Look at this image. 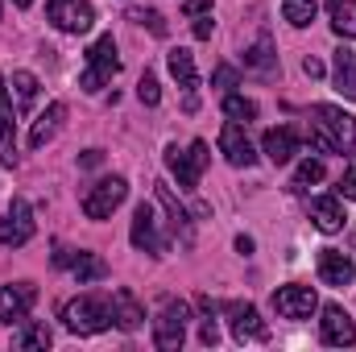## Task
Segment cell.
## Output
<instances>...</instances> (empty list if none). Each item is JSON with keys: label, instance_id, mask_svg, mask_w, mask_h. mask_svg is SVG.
Returning a JSON list of instances; mask_svg holds the SVG:
<instances>
[{"label": "cell", "instance_id": "1", "mask_svg": "<svg viewBox=\"0 0 356 352\" xmlns=\"http://www.w3.org/2000/svg\"><path fill=\"white\" fill-rule=\"evenodd\" d=\"M307 137H311V150L319 154H348L356 145V116L336 104H315Z\"/></svg>", "mask_w": 356, "mask_h": 352}, {"label": "cell", "instance_id": "2", "mask_svg": "<svg viewBox=\"0 0 356 352\" xmlns=\"http://www.w3.org/2000/svg\"><path fill=\"white\" fill-rule=\"evenodd\" d=\"M63 323L75 336H95V332H104L112 323V303L99 298V294H79V298H71L63 307Z\"/></svg>", "mask_w": 356, "mask_h": 352}, {"label": "cell", "instance_id": "3", "mask_svg": "<svg viewBox=\"0 0 356 352\" xmlns=\"http://www.w3.org/2000/svg\"><path fill=\"white\" fill-rule=\"evenodd\" d=\"M116 71H120L116 42H112V33H104V38H95V42H91V50H88V71L79 75V88L95 95V91L104 88V83H108Z\"/></svg>", "mask_w": 356, "mask_h": 352}, {"label": "cell", "instance_id": "4", "mask_svg": "<svg viewBox=\"0 0 356 352\" xmlns=\"http://www.w3.org/2000/svg\"><path fill=\"white\" fill-rule=\"evenodd\" d=\"M186 340V303L178 298H162L158 303V319H154V344L162 352H175L178 344Z\"/></svg>", "mask_w": 356, "mask_h": 352}, {"label": "cell", "instance_id": "5", "mask_svg": "<svg viewBox=\"0 0 356 352\" xmlns=\"http://www.w3.org/2000/svg\"><path fill=\"white\" fill-rule=\"evenodd\" d=\"M207 158H211V154H207V141H191L186 150H178V145L166 150V166H170V175L178 178L182 191H195V186H199V175H203Z\"/></svg>", "mask_w": 356, "mask_h": 352}, {"label": "cell", "instance_id": "6", "mask_svg": "<svg viewBox=\"0 0 356 352\" xmlns=\"http://www.w3.org/2000/svg\"><path fill=\"white\" fill-rule=\"evenodd\" d=\"M124 195H129V182H124L120 175L99 178L88 195H83V211H88V220H108V216L124 203Z\"/></svg>", "mask_w": 356, "mask_h": 352}, {"label": "cell", "instance_id": "7", "mask_svg": "<svg viewBox=\"0 0 356 352\" xmlns=\"http://www.w3.org/2000/svg\"><path fill=\"white\" fill-rule=\"evenodd\" d=\"M46 17L63 29V33H88L95 25V8L88 0H50L46 4Z\"/></svg>", "mask_w": 356, "mask_h": 352}, {"label": "cell", "instance_id": "8", "mask_svg": "<svg viewBox=\"0 0 356 352\" xmlns=\"http://www.w3.org/2000/svg\"><path fill=\"white\" fill-rule=\"evenodd\" d=\"M273 311L282 319H311L319 311V298L311 286H277L273 290Z\"/></svg>", "mask_w": 356, "mask_h": 352}, {"label": "cell", "instance_id": "9", "mask_svg": "<svg viewBox=\"0 0 356 352\" xmlns=\"http://www.w3.org/2000/svg\"><path fill=\"white\" fill-rule=\"evenodd\" d=\"M29 237H33V211H29V203H25V199H13V203H8V211L0 216V245L21 249Z\"/></svg>", "mask_w": 356, "mask_h": 352}, {"label": "cell", "instance_id": "10", "mask_svg": "<svg viewBox=\"0 0 356 352\" xmlns=\"http://www.w3.org/2000/svg\"><path fill=\"white\" fill-rule=\"evenodd\" d=\"M129 241L141 249V253H154V257H162L166 253V237L158 232V216H154V207H137L133 211V228H129Z\"/></svg>", "mask_w": 356, "mask_h": 352}, {"label": "cell", "instance_id": "11", "mask_svg": "<svg viewBox=\"0 0 356 352\" xmlns=\"http://www.w3.org/2000/svg\"><path fill=\"white\" fill-rule=\"evenodd\" d=\"M319 336H323V344H332V349H348V344H356L353 315H348L344 307L327 303V307H323V319H319Z\"/></svg>", "mask_w": 356, "mask_h": 352}, {"label": "cell", "instance_id": "12", "mask_svg": "<svg viewBox=\"0 0 356 352\" xmlns=\"http://www.w3.org/2000/svg\"><path fill=\"white\" fill-rule=\"evenodd\" d=\"M33 298H38V290H33V282H17V286H0V323H21V319H29V307H33Z\"/></svg>", "mask_w": 356, "mask_h": 352}, {"label": "cell", "instance_id": "13", "mask_svg": "<svg viewBox=\"0 0 356 352\" xmlns=\"http://www.w3.org/2000/svg\"><path fill=\"white\" fill-rule=\"evenodd\" d=\"M220 154H224L232 166H253V162H257V150H253L245 125H236V120H228V125L220 129Z\"/></svg>", "mask_w": 356, "mask_h": 352}, {"label": "cell", "instance_id": "14", "mask_svg": "<svg viewBox=\"0 0 356 352\" xmlns=\"http://www.w3.org/2000/svg\"><path fill=\"white\" fill-rule=\"evenodd\" d=\"M17 108H13V95L0 79V162L4 166H17Z\"/></svg>", "mask_w": 356, "mask_h": 352}, {"label": "cell", "instance_id": "15", "mask_svg": "<svg viewBox=\"0 0 356 352\" xmlns=\"http://www.w3.org/2000/svg\"><path fill=\"white\" fill-rule=\"evenodd\" d=\"M154 199L162 203V211H166V220H170V232L182 237V245H191V241H195V228H191V216L182 211V203L175 199V191H170L166 182H154Z\"/></svg>", "mask_w": 356, "mask_h": 352}, {"label": "cell", "instance_id": "16", "mask_svg": "<svg viewBox=\"0 0 356 352\" xmlns=\"http://www.w3.org/2000/svg\"><path fill=\"white\" fill-rule=\"evenodd\" d=\"M261 154H266L273 166H290L294 162V154H298V133L294 129H269L266 137H261Z\"/></svg>", "mask_w": 356, "mask_h": 352}, {"label": "cell", "instance_id": "17", "mask_svg": "<svg viewBox=\"0 0 356 352\" xmlns=\"http://www.w3.org/2000/svg\"><path fill=\"white\" fill-rule=\"evenodd\" d=\"M228 315H232V336L241 344L245 340H269V328L261 323V315H257L253 303H236V307H228Z\"/></svg>", "mask_w": 356, "mask_h": 352}, {"label": "cell", "instance_id": "18", "mask_svg": "<svg viewBox=\"0 0 356 352\" xmlns=\"http://www.w3.org/2000/svg\"><path fill=\"white\" fill-rule=\"evenodd\" d=\"M319 278L327 286H353V278H356L353 257L340 253V249H319Z\"/></svg>", "mask_w": 356, "mask_h": 352}, {"label": "cell", "instance_id": "19", "mask_svg": "<svg viewBox=\"0 0 356 352\" xmlns=\"http://www.w3.org/2000/svg\"><path fill=\"white\" fill-rule=\"evenodd\" d=\"M112 323H116L120 332H137V328L145 323V307L137 303L133 290H116V294H112Z\"/></svg>", "mask_w": 356, "mask_h": 352}, {"label": "cell", "instance_id": "20", "mask_svg": "<svg viewBox=\"0 0 356 352\" xmlns=\"http://www.w3.org/2000/svg\"><path fill=\"white\" fill-rule=\"evenodd\" d=\"M63 120H67V104H63V99H54V104L33 120V129H29V145H33V150H42L46 141H54V133L63 129Z\"/></svg>", "mask_w": 356, "mask_h": 352}, {"label": "cell", "instance_id": "21", "mask_svg": "<svg viewBox=\"0 0 356 352\" xmlns=\"http://www.w3.org/2000/svg\"><path fill=\"white\" fill-rule=\"evenodd\" d=\"M332 83L344 99H356V54L344 50V46L332 54Z\"/></svg>", "mask_w": 356, "mask_h": 352}, {"label": "cell", "instance_id": "22", "mask_svg": "<svg viewBox=\"0 0 356 352\" xmlns=\"http://www.w3.org/2000/svg\"><path fill=\"white\" fill-rule=\"evenodd\" d=\"M311 220H315L319 232H340V228H344V207H340V199H336V195L311 199Z\"/></svg>", "mask_w": 356, "mask_h": 352}, {"label": "cell", "instance_id": "23", "mask_svg": "<svg viewBox=\"0 0 356 352\" xmlns=\"http://www.w3.org/2000/svg\"><path fill=\"white\" fill-rule=\"evenodd\" d=\"M67 269H71V278H75L79 286H88V282H104V278H108V262H104L99 253H88V249H79Z\"/></svg>", "mask_w": 356, "mask_h": 352}, {"label": "cell", "instance_id": "24", "mask_svg": "<svg viewBox=\"0 0 356 352\" xmlns=\"http://www.w3.org/2000/svg\"><path fill=\"white\" fill-rule=\"evenodd\" d=\"M166 63H170V75L178 79V88H186V95L199 88V75H195V58H191V50L178 46V50L166 54Z\"/></svg>", "mask_w": 356, "mask_h": 352}, {"label": "cell", "instance_id": "25", "mask_svg": "<svg viewBox=\"0 0 356 352\" xmlns=\"http://www.w3.org/2000/svg\"><path fill=\"white\" fill-rule=\"evenodd\" d=\"M50 328L46 323H29V319H21V332H17V349L25 352H38V349H50Z\"/></svg>", "mask_w": 356, "mask_h": 352}, {"label": "cell", "instance_id": "26", "mask_svg": "<svg viewBox=\"0 0 356 352\" xmlns=\"http://www.w3.org/2000/svg\"><path fill=\"white\" fill-rule=\"evenodd\" d=\"M13 95H17V112H29L38 104V75L13 71Z\"/></svg>", "mask_w": 356, "mask_h": 352}, {"label": "cell", "instance_id": "27", "mask_svg": "<svg viewBox=\"0 0 356 352\" xmlns=\"http://www.w3.org/2000/svg\"><path fill=\"white\" fill-rule=\"evenodd\" d=\"M332 29L340 38H356V0H332Z\"/></svg>", "mask_w": 356, "mask_h": 352}, {"label": "cell", "instance_id": "28", "mask_svg": "<svg viewBox=\"0 0 356 352\" xmlns=\"http://www.w3.org/2000/svg\"><path fill=\"white\" fill-rule=\"evenodd\" d=\"M315 13H319L315 0H282V17H286L294 29H307V25L315 21Z\"/></svg>", "mask_w": 356, "mask_h": 352}, {"label": "cell", "instance_id": "29", "mask_svg": "<svg viewBox=\"0 0 356 352\" xmlns=\"http://www.w3.org/2000/svg\"><path fill=\"white\" fill-rule=\"evenodd\" d=\"M224 116L236 120V125H249V120L257 116V104L245 99V95H236V91H228V95H224Z\"/></svg>", "mask_w": 356, "mask_h": 352}, {"label": "cell", "instance_id": "30", "mask_svg": "<svg viewBox=\"0 0 356 352\" xmlns=\"http://www.w3.org/2000/svg\"><path fill=\"white\" fill-rule=\"evenodd\" d=\"M129 17H133L137 25H145V29H149L154 38H166V33H170V25H166V17H162L158 8H133Z\"/></svg>", "mask_w": 356, "mask_h": 352}, {"label": "cell", "instance_id": "31", "mask_svg": "<svg viewBox=\"0 0 356 352\" xmlns=\"http://www.w3.org/2000/svg\"><path fill=\"white\" fill-rule=\"evenodd\" d=\"M245 63H249L253 71H261V75L273 71V46H269V38H261L253 50H245Z\"/></svg>", "mask_w": 356, "mask_h": 352}, {"label": "cell", "instance_id": "32", "mask_svg": "<svg viewBox=\"0 0 356 352\" xmlns=\"http://www.w3.org/2000/svg\"><path fill=\"white\" fill-rule=\"evenodd\" d=\"M323 175H327V170H323L319 158H302L298 170H294V182H298V186H311V182H323Z\"/></svg>", "mask_w": 356, "mask_h": 352}, {"label": "cell", "instance_id": "33", "mask_svg": "<svg viewBox=\"0 0 356 352\" xmlns=\"http://www.w3.org/2000/svg\"><path fill=\"white\" fill-rule=\"evenodd\" d=\"M211 88H220L224 95L232 88H241V75H236V67H228V63H220L216 71H211Z\"/></svg>", "mask_w": 356, "mask_h": 352}, {"label": "cell", "instance_id": "34", "mask_svg": "<svg viewBox=\"0 0 356 352\" xmlns=\"http://www.w3.org/2000/svg\"><path fill=\"white\" fill-rule=\"evenodd\" d=\"M137 99H141L145 108H154V104L162 99V88H158V79H154L149 71H145V75H141V83H137Z\"/></svg>", "mask_w": 356, "mask_h": 352}, {"label": "cell", "instance_id": "35", "mask_svg": "<svg viewBox=\"0 0 356 352\" xmlns=\"http://www.w3.org/2000/svg\"><path fill=\"white\" fill-rule=\"evenodd\" d=\"M191 21H195V38H199V42H207V38H211V29H216L211 13H199V17H191Z\"/></svg>", "mask_w": 356, "mask_h": 352}, {"label": "cell", "instance_id": "36", "mask_svg": "<svg viewBox=\"0 0 356 352\" xmlns=\"http://www.w3.org/2000/svg\"><path fill=\"white\" fill-rule=\"evenodd\" d=\"M336 191H340L344 199H353V203H356V166H348V170L340 175V186H336Z\"/></svg>", "mask_w": 356, "mask_h": 352}, {"label": "cell", "instance_id": "37", "mask_svg": "<svg viewBox=\"0 0 356 352\" xmlns=\"http://www.w3.org/2000/svg\"><path fill=\"white\" fill-rule=\"evenodd\" d=\"M302 75H307V79H323V75H327V67H323L319 58H302Z\"/></svg>", "mask_w": 356, "mask_h": 352}, {"label": "cell", "instance_id": "38", "mask_svg": "<svg viewBox=\"0 0 356 352\" xmlns=\"http://www.w3.org/2000/svg\"><path fill=\"white\" fill-rule=\"evenodd\" d=\"M211 8V0H182V13L186 17H199V13H207Z\"/></svg>", "mask_w": 356, "mask_h": 352}, {"label": "cell", "instance_id": "39", "mask_svg": "<svg viewBox=\"0 0 356 352\" xmlns=\"http://www.w3.org/2000/svg\"><path fill=\"white\" fill-rule=\"evenodd\" d=\"M199 340H203V344H216V340H220V332H216V323H211V319L199 328Z\"/></svg>", "mask_w": 356, "mask_h": 352}, {"label": "cell", "instance_id": "40", "mask_svg": "<svg viewBox=\"0 0 356 352\" xmlns=\"http://www.w3.org/2000/svg\"><path fill=\"white\" fill-rule=\"evenodd\" d=\"M99 162H104V154H99V150H88V154H83V158H79V166H99Z\"/></svg>", "mask_w": 356, "mask_h": 352}, {"label": "cell", "instance_id": "41", "mask_svg": "<svg viewBox=\"0 0 356 352\" xmlns=\"http://www.w3.org/2000/svg\"><path fill=\"white\" fill-rule=\"evenodd\" d=\"M236 253L249 257V253H253V237H236Z\"/></svg>", "mask_w": 356, "mask_h": 352}, {"label": "cell", "instance_id": "42", "mask_svg": "<svg viewBox=\"0 0 356 352\" xmlns=\"http://www.w3.org/2000/svg\"><path fill=\"white\" fill-rule=\"evenodd\" d=\"M13 4H17V8H29V4H33V0H13Z\"/></svg>", "mask_w": 356, "mask_h": 352}]
</instances>
